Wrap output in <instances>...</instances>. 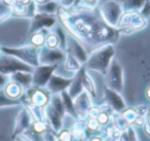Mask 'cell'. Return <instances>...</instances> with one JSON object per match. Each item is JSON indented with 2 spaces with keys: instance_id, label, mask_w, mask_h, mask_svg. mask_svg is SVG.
Segmentation results:
<instances>
[{
  "instance_id": "cell-1",
  "label": "cell",
  "mask_w": 150,
  "mask_h": 141,
  "mask_svg": "<svg viewBox=\"0 0 150 141\" xmlns=\"http://www.w3.org/2000/svg\"><path fill=\"white\" fill-rule=\"evenodd\" d=\"M56 15L67 33L76 38L88 54L105 44H115L121 35L117 28L105 23L96 6L88 4H78L69 9L60 6Z\"/></svg>"
},
{
  "instance_id": "cell-2",
  "label": "cell",
  "mask_w": 150,
  "mask_h": 141,
  "mask_svg": "<svg viewBox=\"0 0 150 141\" xmlns=\"http://www.w3.org/2000/svg\"><path fill=\"white\" fill-rule=\"evenodd\" d=\"M115 56L114 44H105L88 54L86 63L83 65L88 71H96L105 76Z\"/></svg>"
},
{
  "instance_id": "cell-3",
  "label": "cell",
  "mask_w": 150,
  "mask_h": 141,
  "mask_svg": "<svg viewBox=\"0 0 150 141\" xmlns=\"http://www.w3.org/2000/svg\"><path fill=\"white\" fill-rule=\"evenodd\" d=\"M148 25V20L143 18L139 11H127L123 13L117 25L120 34L129 35L140 30H143Z\"/></svg>"
},
{
  "instance_id": "cell-4",
  "label": "cell",
  "mask_w": 150,
  "mask_h": 141,
  "mask_svg": "<svg viewBox=\"0 0 150 141\" xmlns=\"http://www.w3.org/2000/svg\"><path fill=\"white\" fill-rule=\"evenodd\" d=\"M2 53L11 56L16 57L17 59L21 60L22 62L30 65L31 67L39 66V51L40 48H37L35 46H25L21 48H1Z\"/></svg>"
},
{
  "instance_id": "cell-5",
  "label": "cell",
  "mask_w": 150,
  "mask_h": 141,
  "mask_svg": "<svg viewBox=\"0 0 150 141\" xmlns=\"http://www.w3.org/2000/svg\"><path fill=\"white\" fill-rule=\"evenodd\" d=\"M105 85L109 89L121 93L125 89V71L117 60L113 59L105 74Z\"/></svg>"
},
{
  "instance_id": "cell-6",
  "label": "cell",
  "mask_w": 150,
  "mask_h": 141,
  "mask_svg": "<svg viewBox=\"0 0 150 141\" xmlns=\"http://www.w3.org/2000/svg\"><path fill=\"white\" fill-rule=\"evenodd\" d=\"M100 15L104 22L112 28H117L120 17L123 14L121 4L117 0H108L99 9Z\"/></svg>"
},
{
  "instance_id": "cell-7",
  "label": "cell",
  "mask_w": 150,
  "mask_h": 141,
  "mask_svg": "<svg viewBox=\"0 0 150 141\" xmlns=\"http://www.w3.org/2000/svg\"><path fill=\"white\" fill-rule=\"evenodd\" d=\"M33 70V67L22 62L16 57L4 54V53L0 54V73L5 76H9L18 71H25V72L32 73Z\"/></svg>"
},
{
  "instance_id": "cell-8",
  "label": "cell",
  "mask_w": 150,
  "mask_h": 141,
  "mask_svg": "<svg viewBox=\"0 0 150 141\" xmlns=\"http://www.w3.org/2000/svg\"><path fill=\"white\" fill-rule=\"evenodd\" d=\"M22 97L25 98V102H22V104L25 103V105L31 104V105L34 106L45 108L50 104L52 94L45 88L31 87L30 89L27 90L25 97L24 96H22Z\"/></svg>"
},
{
  "instance_id": "cell-9",
  "label": "cell",
  "mask_w": 150,
  "mask_h": 141,
  "mask_svg": "<svg viewBox=\"0 0 150 141\" xmlns=\"http://www.w3.org/2000/svg\"><path fill=\"white\" fill-rule=\"evenodd\" d=\"M59 65H39L32 72V87L45 88Z\"/></svg>"
},
{
  "instance_id": "cell-10",
  "label": "cell",
  "mask_w": 150,
  "mask_h": 141,
  "mask_svg": "<svg viewBox=\"0 0 150 141\" xmlns=\"http://www.w3.org/2000/svg\"><path fill=\"white\" fill-rule=\"evenodd\" d=\"M66 52L61 48L50 50L42 46L39 51V65H59L64 62Z\"/></svg>"
},
{
  "instance_id": "cell-11",
  "label": "cell",
  "mask_w": 150,
  "mask_h": 141,
  "mask_svg": "<svg viewBox=\"0 0 150 141\" xmlns=\"http://www.w3.org/2000/svg\"><path fill=\"white\" fill-rule=\"evenodd\" d=\"M56 25L57 19L54 18V15H46V14L36 13L34 15V17L32 18L29 33L32 34L34 32L39 31V30L42 29H52Z\"/></svg>"
},
{
  "instance_id": "cell-12",
  "label": "cell",
  "mask_w": 150,
  "mask_h": 141,
  "mask_svg": "<svg viewBox=\"0 0 150 141\" xmlns=\"http://www.w3.org/2000/svg\"><path fill=\"white\" fill-rule=\"evenodd\" d=\"M104 100H105L106 105L108 106L113 112H118V113H120V112L127 107V103H125V99H123V97L121 96V94L114 91V90L109 89L106 85L104 87Z\"/></svg>"
},
{
  "instance_id": "cell-13",
  "label": "cell",
  "mask_w": 150,
  "mask_h": 141,
  "mask_svg": "<svg viewBox=\"0 0 150 141\" xmlns=\"http://www.w3.org/2000/svg\"><path fill=\"white\" fill-rule=\"evenodd\" d=\"M66 52L70 53L72 56H74L82 65H84L88 61V53L83 46L78 41L75 37H73L71 34L67 33V46Z\"/></svg>"
},
{
  "instance_id": "cell-14",
  "label": "cell",
  "mask_w": 150,
  "mask_h": 141,
  "mask_svg": "<svg viewBox=\"0 0 150 141\" xmlns=\"http://www.w3.org/2000/svg\"><path fill=\"white\" fill-rule=\"evenodd\" d=\"M32 122H33V118H32L30 111L27 107H23L20 110L19 114L16 118V127L11 138L15 139L16 137L24 134L26 131L31 128Z\"/></svg>"
},
{
  "instance_id": "cell-15",
  "label": "cell",
  "mask_w": 150,
  "mask_h": 141,
  "mask_svg": "<svg viewBox=\"0 0 150 141\" xmlns=\"http://www.w3.org/2000/svg\"><path fill=\"white\" fill-rule=\"evenodd\" d=\"M73 79V76L71 77H64L61 75L56 74V72L52 75L50 79L48 80L45 89L50 92L52 95H59L62 92L67 91L69 85H71V81Z\"/></svg>"
},
{
  "instance_id": "cell-16",
  "label": "cell",
  "mask_w": 150,
  "mask_h": 141,
  "mask_svg": "<svg viewBox=\"0 0 150 141\" xmlns=\"http://www.w3.org/2000/svg\"><path fill=\"white\" fill-rule=\"evenodd\" d=\"M73 102H74V107L76 114H77V118H83V120L86 118V113H88L91 106L93 105V98L90 96V94L83 91L75 99H73Z\"/></svg>"
},
{
  "instance_id": "cell-17",
  "label": "cell",
  "mask_w": 150,
  "mask_h": 141,
  "mask_svg": "<svg viewBox=\"0 0 150 141\" xmlns=\"http://www.w3.org/2000/svg\"><path fill=\"white\" fill-rule=\"evenodd\" d=\"M73 136V141H86L88 138L86 130V118H77L73 122L70 129Z\"/></svg>"
},
{
  "instance_id": "cell-18",
  "label": "cell",
  "mask_w": 150,
  "mask_h": 141,
  "mask_svg": "<svg viewBox=\"0 0 150 141\" xmlns=\"http://www.w3.org/2000/svg\"><path fill=\"white\" fill-rule=\"evenodd\" d=\"M44 113H45V118L50 124V128L58 133L63 129V120L64 118L60 115L57 111H54V108L48 104L45 108H44Z\"/></svg>"
},
{
  "instance_id": "cell-19",
  "label": "cell",
  "mask_w": 150,
  "mask_h": 141,
  "mask_svg": "<svg viewBox=\"0 0 150 141\" xmlns=\"http://www.w3.org/2000/svg\"><path fill=\"white\" fill-rule=\"evenodd\" d=\"M80 75H81V83L83 90L86 93L90 94V96L93 99H96L98 97V92H97L96 83L95 80L91 74L88 73V71L86 69V67L82 66V68L80 69Z\"/></svg>"
},
{
  "instance_id": "cell-20",
  "label": "cell",
  "mask_w": 150,
  "mask_h": 141,
  "mask_svg": "<svg viewBox=\"0 0 150 141\" xmlns=\"http://www.w3.org/2000/svg\"><path fill=\"white\" fill-rule=\"evenodd\" d=\"M9 79L15 83H19L24 88V90H28L32 87V73L25 71H18L9 75Z\"/></svg>"
},
{
  "instance_id": "cell-21",
  "label": "cell",
  "mask_w": 150,
  "mask_h": 141,
  "mask_svg": "<svg viewBox=\"0 0 150 141\" xmlns=\"http://www.w3.org/2000/svg\"><path fill=\"white\" fill-rule=\"evenodd\" d=\"M83 87H82V83H81V75H80V70L77 73H75L73 75V79L71 81V85H69L68 90V94L71 96L72 99H75L79 94H81L83 92Z\"/></svg>"
},
{
  "instance_id": "cell-22",
  "label": "cell",
  "mask_w": 150,
  "mask_h": 141,
  "mask_svg": "<svg viewBox=\"0 0 150 141\" xmlns=\"http://www.w3.org/2000/svg\"><path fill=\"white\" fill-rule=\"evenodd\" d=\"M3 91H4L5 95H6L7 97L11 98V99L18 100L23 96L25 90H24V88L22 87V85H20L19 83L11 80L5 85Z\"/></svg>"
},
{
  "instance_id": "cell-23",
  "label": "cell",
  "mask_w": 150,
  "mask_h": 141,
  "mask_svg": "<svg viewBox=\"0 0 150 141\" xmlns=\"http://www.w3.org/2000/svg\"><path fill=\"white\" fill-rule=\"evenodd\" d=\"M64 68L66 71L68 72H71L73 74L75 73H77L80 69L82 68L83 65L77 60V59L75 58L74 56L70 54V53L66 52V56H65V60H64Z\"/></svg>"
},
{
  "instance_id": "cell-24",
  "label": "cell",
  "mask_w": 150,
  "mask_h": 141,
  "mask_svg": "<svg viewBox=\"0 0 150 141\" xmlns=\"http://www.w3.org/2000/svg\"><path fill=\"white\" fill-rule=\"evenodd\" d=\"M60 96L63 101V104H64L66 113L68 114L69 116L74 118V120H77V114H76V111H75L74 102H73V99L71 98V96L68 94V92L67 91L62 92V93L60 94Z\"/></svg>"
},
{
  "instance_id": "cell-25",
  "label": "cell",
  "mask_w": 150,
  "mask_h": 141,
  "mask_svg": "<svg viewBox=\"0 0 150 141\" xmlns=\"http://www.w3.org/2000/svg\"><path fill=\"white\" fill-rule=\"evenodd\" d=\"M47 30L42 29L39 31H36L34 33L31 34V37H30V44L37 48H41L42 46H44L45 43V38L47 35Z\"/></svg>"
},
{
  "instance_id": "cell-26",
  "label": "cell",
  "mask_w": 150,
  "mask_h": 141,
  "mask_svg": "<svg viewBox=\"0 0 150 141\" xmlns=\"http://www.w3.org/2000/svg\"><path fill=\"white\" fill-rule=\"evenodd\" d=\"M146 0H120L119 2L123 9V13L127 11H140Z\"/></svg>"
},
{
  "instance_id": "cell-27",
  "label": "cell",
  "mask_w": 150,
  "mask_h": 141,
  "mask_svg": "<svg viewBox=\"0 0 150 141\" xmlns=\"http://www.w3.org/2000/svg\"><path fill=\"white\" fill-rule=\"evenodd\" d=\"M59 7H60L59 3H57L54 0H50L48 2L44 3V4L36 5V13L46 14V15H56Z\"/></svg>"
},
{
  "instance_id": "cell-28",
  "label": "cell",
  "mask_w": 150,
  "mask_h": 141,
  "mask_svg": "<svg viewBox=\"0 0 150 141\" xmlns=\"http://www.w3.org/2000/svg\"><path fill=\"white\" fill-rule=\"evenodd\" d=\"M50 105L54 108V111H57L59 114H60L62 118H65L66 116V110H65L64 104H63V101L61 99L60 94L59 95H52L50 97Z\"/></svg>"
},
{
  "instance_id": "cell-29",
  "label": "cell",
  "mask_w": 150,
  "mask_h": 141,
  "mask_svg": "<svg viewBox=\"0 0 150 141\" xmlns=\"http://www.w3.org/2000/svg\"><path fill=\"white\" fill-rule=\"evenodd\" d=\"M111 125L116 127L117 129H119L122 132L127 131V129L131 126L118 112H112L111 113Z\"/></svg>"
},
{
  "instance_id": "cell-30",
  "label": "cell",
  "mask_w": 150,
  "mask_h": 141,
  "mask_svg": "<svg viewBox=\"0 0 150 141\" xmlns=\"http://www.w3.org/2000/svg\"><path fill=\"white\" fill-rule=\"evenodd\" d=\"M111 113H112V110L108 106L107 107H102V111L100 112V114L97 118V120H98V122L102 128H105V127L109 126L111 124Z\"/></svg>"
},
{
  "instance_id": "cell-31",
  "label": "cell",
  "mask_w": 150,
  "mask_h": 141,
  "mask_svg": "<svg viewBox=\"0 0 150 141\" xmlns=\"http://www.w3.org/2000/svg\"><path fill=\"white\" fill-rule=\"evenodd\" d=\"M122 131H120L119 129H117L116 127H114L113 125H109V126L105 127L104 133H103V136L107 137L109 139H112V140H117L119 141L122 136Z\"/></svg>"
},
{
  "instance_id": "cell-32",
  "label": "cell",
  "mask_w": 150,
  "mask_h": 141,
  "mask_svg": "<svg viewBox=\"0 0 150 141\" xmlns=\"http://www.w3.org/2000/svg\"><path fill=\"white\" fill-rule=\"evenodd\" d=\"M50 126L46 120H33L30 130L37 135H42L46 130H47V129H50Z\"/></svg>"
},
{
  "instance_id": "cell-33",
  "label": "cell",
  "mask_w": 150,
  "mask_h": 141,
  "mask_svg": "<svg viewBox=\"0 0 150 141\" xmlns=\"http://www.w3.org/2000/svg\"><path fill=\"white\" fill-rule=\"evenodd\" d=\"M44 46L50 50H56V48H60V39H59L58 35L56 32H48L45 38V43Z\"/></svg>"
},
{
  "instance_id": "cell-34",
  "label": "cell",
  "mask_w": 150,
  "mask_h": 141,
  "mask_svg": "<svg viewBox=\"0 0 150 141\" xmlns=\"http://www.w3.org/2000/svg\"><path fill=\"white\" fill-rule=\"evenodd\" d=\"M21 104L22 102L20 99H11L5 95L3 90H0V107H11V106H17Z\"/></svg>"
},
{
  "instance_id": "cell-35",
  "label": "cell",
  "mask_w": 150,
  "mask_h": 141,
  "mask_svg": "<svg viewBox=\"0 0 150 141\" xmlns=\"http://www.w3.org/2000/svg\"><path fill=\"white\" fill-rule=\"evenodd\" d=\"M86 130L88 137L95 134H99L102 131V127L98 122L97 118H86Z\"/></svg>"
},
{
  "instance_id": "cell-36",
  "label": "cell",
  "mask_w": 150,
  "mask_h": 141,
  "mask_svg": "<svg viewBox=\"0 0 150 141\" xmlns=\"http://www.w3.org/2000/svg\"><path fill=\"white\" fill-rule=\"evenodd\" d=\"M120 114L131 126H133L134 122H135V120L138 116V113H137V111H136L135 107H125V109L120 112Z\"/></svg>"
},
{
  "instance_id": "cell-37",
  "label": "cell",
  "mask_w": 150,
  "mask_h": 141,
  "mask_svg": "<svg viewBox=\"0 0 150 141\" xmlns=\"http://www.w3.org/2000/svg\"><path fill=\"white\" fill-rule=\"evenodd\" d=\"M56 34L58 35L59 39H60V48L66 52V46H67V31L63 28L62 25H57L56 30H54Z\"/></svg>"
},
{
  "instance_id": "cell-38",
  "label": "cell",
  "mask_w": 150,
  "mask_h": 141,
  "mask_svg": "<svg viewBox=\"0 0 150 141\" xmlns=\"http://www.w3.org/2000/svg\"><path fill=\"white\" fill-rule=\"evenodd\" d=\"M13 11V6L7 4L4 0H0V20H4Z\"/></svg>"
},
{
  "instance_id": "cell-39",
  "label": "cell",
  "mask_w": 150,
  "mask_h": 141,
  "mask_svg": "<svg viewBox=\"0 0 150 141\" xmlns=\"http://www.w3.org/2000/svg\"><path fill=\"white\" fill-rule=\"evenodd\" d=\"M57 135H58V139L60 141H73L72 133L68 129H62L57 133Z\"/></svg>"
},
{
  "instance_id": "cell-40",
  "label": "cell",
  "mask_w": 150,
  "mask_h": 141,
  "mask_svg": "<svg viewBox=\"0 0 150 141\" xmlns=\"http://www.w3.org/2000/svg\"><path fill=\"white\" fill-rule=\"evenodd\" d=\"M58 140V135L52 128L47 129L45 132L42 134V141H57Z\"/></svg>"
},
{
  "instance_id": "cell-41",
  "label": "cell",
  "mask_w": 150,
  "mask_h": 141,
  "mask_svg": "<svg viewBox=\"0 0 150 141\" xmlns=\"http://www.w3.org/2000/svg\"><path fill=\"white\" fill-rule=\"evenodd\" d=\"M101 111H102V106H97L93 104L86 113V118H97Z\"/></svg>"
},
{
  "instance_id": "cell-42",
  "label": "cell",
  "mask_w": 150,
  "mask_h": 141,
  "mask_svg": "<svg viewBox=\"0 0 150 141\" xmlns=\"http://www.w3.org/2000/svg\"><path fill=\"white\" fill-rule=\"evenodd\" d=\"M125 133H127V135L129 141H140L139 136H138V133L134 126H129V128L127 129Z\"/></svg>"
},
{
  "instance_id": "cell-43",
  "label": "cell",
  "mask_w": 150,
  "mask_h": 141,
  "mask_svg": "<svg viewBox=\"0 0 150 141\" xmlns=\"http://www.w3.org/2000/svg\"><path fill=\"white\" fill-rule=\"evenodd\" d=\"M139 13L141 14L142 17L145 18L146 20L149 19V17H150V0H146L145 3L143 4V6H142V9H140Z\"/></svg>"
},
{
  "instance_id": "cell-44",
  "label": "cell",
  "mask_w": 150,
  "mask_h": 141,
  "mask_svg": "<svg viewBox=\"0 0 150 141\" xmlns=\"http://www.w3.org/2000/svg\"><path fill=\"white\" fill-rule=\"evenodd\" d=\"M57 3H59L61 7H64V9H69V7H72L75 5V1L76 0H54Z\"/></svg>"
},
{
  "instance_id": "cell-45",
  "label": "cell",
  "mask_w": 150,
  "mask_h": 141,
  "mask_svg": "<svg viewBox=\"0 0 150 141\" xmlns=\"http://www.w3.org/2000/svg\"><path fill=\"white\" fill-rule=\"evenodd\" d=\"M146 120H147V118H146V116L138 115L137 118L135 120V122H134L133 126L135 127V128H143Z\"/></svg>"
},
{
  "instance_id": "cell-46",
  "label": "cell",
  "mask_w": 150,
  "mask_h": 141,
  "mask_svg": "<svg viewBox=\"0 0 150 141\" xmlns=\"http://www.w3.org/2000/svg\"><path fill=\"white\" fill-rule=\"evenodd\" d=\"M136 111H137L138 115L146 116L147 118V111H148V106L147 105H138L135 107Z\"/></svg>"
},
{
  "instance_id": "cell-47",
  "label": "cell",
  "mask_w": 150,
  "mask_h": 141,
  "mask_svg": "<svg viewBox=\"0 0 150 141\" xmlns=\"http://www.w3.org/2000/svg\"><path fill=\"white\" fill-rule=\"evenodd\" d=\"M8 83V78H7V76H5V75L1 74L0 73V90L4 89L5 85Z\"/></svg>"
},
{
  "instance_id": "cell-48",
  "label": "cell",
  "mask_w": 150,
  "mask_h": 141,
  "mask_svg": "<svg viewBox=\"0 0 150 141\" xmlns=\"http://www.w3.org/2000/svg\"><path fill=\"white\" fill-rule=\"evenodd\" d=\"M143 131L146 136H147L148 138H150V120H146L145 125H144V127H143Z\"/></svg>"
},
{
  "instance_id": "cell-49",
  "label": "cell",
  "mask_w": 150,
  "mask_h": 141,
  "mask_svg": "<svg viewBox=\"0 0 150 141\" xmlns=\"http://www.w3.org/2000/svg\"><path fill=\"white\" fill-rule=\"evenodd\" d=\"M103 140H104V136H101L99 134H95L88 137L86 141H103Z\"/></svg>"
},
{
  "instance_id": "cell-50",
  "label": "cell",
  "mask_w": 150,
  "mask_h": 141,
  "mask_svg": "<svg viewBox=\"0 0 150 141\" xmlns=\"http://www.w3.org/2000/svg\"><path fill=\"white\" fill-rule=\"evenodd\" d=\"M145 97H146V99L150 102V85H148V87L146 88V90H145Z\"/></svg>"
},
{
  "instance_id": "cell-51",
  "label": "cell",
  "mask_w": 150,
  "mask_h": 141,
  "mask_svg": "<svg viewBox=\"0 0 150 141\" xmlns=\"http://www.w3.org/2000/svg\"><path fill=\"white\" fill-rule=\"evenodd\" d=\"M33 1L36 5H40V4H44V3L48 2V1H50V0H33Z\"/></svg>"
},
{
  "instance_id": "cell-52",
  "label": "cell",
  "mask_w": 150,
  "mask_h": 141,
  "mask_svg": "<svg viewBox=\"0 0 150 141\" xmlns=\"http://www.w3.org/2000/svg\"><path fill=\"white\" fill-rule=\"evenodd\" d=\"M13 140H15V141H28L27 139L25 138V137L23 138V136H22V135H20V136L16 137V138L13 139Z\"/></svg>"
},
{
  "instance_id": "cell-53",
  "label": "cell",
  "mask_w": 150,
  "mask_h": 141,
  "mask_svg": "<svg viewBox=\"0 0 150 141\" xmlns=\"http://www.w3.org/2000/svg\"><path fill=\"white\" fill-rule=\"evenodd\" d=\"M147 120H150V106H148V111H147Z\"/></svg>"
},
{
  "instance_id": "cell-54",
  "label": "cell",
  "mask_w": 150,
  "mask_h": 141,
  "mask_svg": "<svg viewBox=\"0 0 150 141\" xmlns=\"http://www.w3.org/2000/svg\"><path fill=\"white\" fill-rule=\"evenodd\" d=\"M103 141H117V140H112V139H109V138H107V137H104V140Z\"/></svg>"
},
{
  "instance_id": "cell-55",
  "label": "cell",
  "mask_w": 150,
  "mask_h": 141,
  "mask_svg": "<svg viewBox=\"0 0 150 141\" xmlns=\"http://www.w3.org/2000/svg\"><path fill=\"white\" fill-rule=\"evenodd\" d=\"M57 141H60V140H59V139H58V140H57Z\"/></svg>"
}]
</instances>
